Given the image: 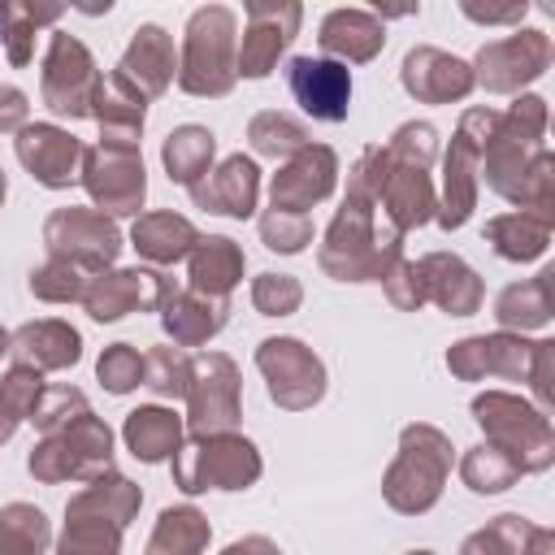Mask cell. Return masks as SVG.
Returning <instances> with one entry per match:
<instances>
[{
	"instance_id": "cell-25",
	"label": "cell",
	"mask_w": 555,
	"mask_h": 555,
	"mask_svg": "<svg viewBox=\"0 0 555 555\" xmlns=\"http://www.w3.org/2000/svg\"><path fill=\"white\" fill-rule=\"evenodd\" d=\"M139 373H143V364H139V356L130 347H113L100 360V377L108 382V390H130L139 382Z\"/></svg>"
},
{
	"instance_id": "cell-20",
	"label": "cell",
	"mask_w": 555,
	"mask_h": 555,
	"mask_svg": "<svg viewBox=\"0 0 555 555\" xmlns=\"http://www.w3.org/2000/svg\"><path fill=\"white\" fill-rule=\"evenodd\" d=\"M204 538H208L204 516L191 507H178V512L160 516V529L152 538V555H199Z\"/></svg>"
},
{
	"instance_id": "cell-15",
	"label": "cell",
	"mask_w": 555,
	"mask_h": 555,
	"mask_svg": "<svg viewBox=\"0 0 555 555\" xmlns=\"http://www.w3.org/2000/svg\"><path fill=\"white\" fill-rule=\"evenodd\" d=\"M69 234H74V251L87 256L91 264L113 260L117 251V230L95 212H56L48 221V238H69Z\"/></svg>"
},
{
	"instance_id": "cell-11",
	"label": "cell",
	"mask_w": 555,
	"mask_h": 555,
	"mask_svg": "<svg viewBox=\"0 0 555 555\" xmlns=\"http://www.w3.org/2000/svg\"><path fill=\"white\" fill-rule=\"evenodd\" d=\"M17 156L35 169L39 182L65 186V182L74 178L78 143H74L65 130H56V126H30V130H22V139H17Z\"/></svg>"
},
{
	"instance_id": "cell-16",
	"label": "cell",
	"mask_w": 555,
	"mask_h": 555,
	"mask_svg": "<svg viewBox=\"0 0 555 555\" xmlns=\"http://www.w3.org/2000/svg\"><path fill=\"white\" fill-rule=\"evenodd\" d=\"M126 442L139 460H160L178 447V421L173 412H160V408H139L130 412L126 421Z\"/></svg>"
},
{
	"instance_id": "cell-28",
	"label": "cell",
	"mask_w": 555,
	"mask_h": 555,
	"mask_svg": "<svg viewBox=\"0 0 555 555\" xmlns=\"http://www.w3.org/2000/svg\"><path fill=\"white\" fill-rule=\"evenodd\" d=\"M225 555H278V551H273L264 538H251V542H234Z\"/></svg>"
},
{
	"instance_id": "cell-13",
	"label": "cell",
	"mask_w": 555,
	"mask_h": 555,
	"mask_svg": "<svg viewBox=\"0 0 555 555\" xmlns=\"http://www.w3.org/2000/svg\"><path fill=\"white\" fill-rule=\"evenodd\" d=\"M386 39V26L364 9H334L321 22V48L347 61H369Z\"/></svg>"
},
{
	"instance_id": "cell-7",
	"label": "cell",
	"mask_w": 555,
	"mask_h": 555,
	"mask_svg": "<svg viewBox=\"0 0 555 555\" xmlns=\"http://www.w3.org/2000/svg\"><path fill=\"white\" fill-rule=\"evenodd\" d=\"M260 369L269 373V390L286 408H304L321 395V364L295 338H269L260 347Z\"/></svg>"
},
{
	"instance_id": "cell-4",
	"label": "cell",
	"mask_w": 555,
	"mask_h": 555,
	"mask_svg": "<svg viewBox=\"0 0 555 555\" xmlns=\"http://www.w3.org/2000/svg\"><path fill=\"white\" fill-rule=\"evenodd\" d=\"M87 186L113 212H134L143 204V160L134 143H104L87 156Z\"/></svg>"
},
{
	"instance_id": "cell-14",
	"label": "cell",
	"mask_w": 555,
	"mask_h": 555,
	"mask_svg": "<svg viewBox=\"0 0 555 555\" xmlns=\"http://www.w3.org/2000/svg\"><path fill=\"white\" fill-rule=\"evenodd\" d=\"M195 199L208 204L212 212L247 217L256 204V165L247 156H230L221 165V173L212 178V186H195Z\"/></svg>"
},
{
	"instance_id": "cell-12",
	"label": "cell",
	"mask_w": 555,
	"mask_h": 555,
	"mask_svg": "<svg viewBox=\"0 0 555 555\" xmlns=\"http://www.w3.org/2000/svg\"><path fill=\"white\" fill-rule=\"evenodd\" d=\"M330 173H334L330 147H304V156L286 165V173L273 178V208L286 212V208H304L321 199L330 191Z\"/></svg>"
},
{
	"instance_id": "cell-29",
	"label": "cell",
	"mask_w": 555,
	"mask_h": 555,
	"mask_svg": "<svg viewBox=\"0 0 555 555\" xmlns=\"http://www.w3.org/2000/svg\"><path fill=\"white\" fill-rule=\"evenodd\" d=\"M416 555H429V551H416Z\"/></svg>"
},
{
	"instance_id": "cell-26",
	"label": "cell",
	"mask_w": 555,
	"mask_h": 555,
	"mask_svg": "<svg viewBox=\"0 0 555 555\" xmlns=\"http://www.w3.org/2000/svg\"><path fill=\"white\" fill-rule=\"evenodd\" d=\"M264 238L269 247H282V251H299L308 243V221H286V212L273 208V217H264Z\"/></svg>"
},
{
	"instance_id": "cell-22",
	"label": "cell",
	"mask_w": 555,
	"mask_h": 555,
	"mask_svg": "<svg viewBox=\"0 0 555 555\" xmlns=\"http://www.w3.org/2000/svg\"><path fill=\"white\" fill-rule=\"evenodd\" d=\"M48 525L35 507H9L0 516V555H39Z\"/></svg>"
},
{
	"instance_id": "cell-19",
	"label": "cell",
	"mask_w": 555,
	"mask_h": 555,
	"mask_svg": "<svg viewBox=\"0 0 555 555\" xmlns=\"http://www.w3.org/2000/svg\"><path fill=\"white\" fill-rule=\"evenodd\" d=\"M143 286H152V273H113L100 282V291L87 295V308L95 321H113L134 304H147Z\"/></svg>"
},
{
	"instance_id": "cell-8",
	"label": "cell",
	"mask_w": 555,
	"mask_h": 555,
	"mask_svg": "<svg viewBox=\"0 0 555 555\" xmlns=\"http://www.w3.org/2000/svg\"><path fill=\"white\" fill-rule=\"evenodd\" d=\"M546 61H551L546 35L542 30H516V35H507L481 52V82L494 91H512L520 78L542 74Z\"/></svg>"
},
{
	"instance_id": "cell-27",
	"label": "cell",
	"mask_w": 555,
	"mask_h": 555,
	"mask_svg": "<svg viewBox=\"0 0 555 555\" xmlns=\"http://www.w3.org/2000/svg\"><path fill=\"white\" fill-rule=\"evenodd\" d=\"M295 299H299V286H295L291 278H273V273H264V278L256 282V304H260L264 312H286Z\"/></svg>"
},
{
	"instance_id": "cell-1",
	"label": "cell",
	"mask_w": 555,
	"mask_h": 555,
	"mask_svg": "<svg viewBox=\"0 0 555 555\" xmlns=\"http://www.w3.org/2000/svg\"><path fill=\"white\" fill-rule=\"evenodd\" d=\"M234 13L225 4H204L186 22L182 74L178 82L191 95H221L234 82Z\"/></svg>"
},
{
	"instance_id": "cell-9",
	"label": "cell",
	"mask_w": 555,
	"mask_h": 555,
	"mask_svg": "<svg viewBox=\"0 0 555 555\" xmlns=\"http://www.w3.org/2000/svg\"><path fill=\"white\" fill-rule=\"evenodd\" d=\"M403 87L421 100H460L473 87V74L464 61H455L438 48H416L403 61Z\"/></svg>"
},
{
	"instance_id": "cell-6",
	"label": "cell",
	"mask_w": 555,
	"mask_h": 555,
	"mask_svg": "<svg viewBox=\"0 0 555 555\" xmlns=\"http://www.w3.org/2000/svg\"><path fill=\"white\" fill-rule=\"evenodd\" d=\"M256 473H260V460H256L251 442H238V438H221L212 447H195L186 460H178L182 490H208V486L234 490V486H247Z\"/></svg>"
},
{
	"instance_id": "cell-2",
	"label": "cell",
	"mask_w": 555,
	"mask_h": 555,
	"mask_svg": "<svg viewBox=\"0 0 555 555\" xmlns=\"http://www.w3.org/2000/svg\"><path fill=\"white\" fill-rule=\"evenodd\" d=\"M95 69H91V56L78 39H69L65 30H52V48H48V61H43V100L56 108V113H69V117H82L91 113L87 104L95 100Z\"/></svg>"
},
{
	"instance_id": "cell-3",
	"label": "cell",
	"mask_w": 555,
	"mask_h": 555,
	"mask_svg": "<svg viewBox=\"0 0 555 555\" xmlns=\"http://www.w3.org/2000/svg\"><path fill=\"white\" fill-rule=\"evenodd\" d=\"M291 95L299 100L304 113H312L317 121H343L347 117V100H351V74L338 61H321V56H295L286 69Z\"/></svg>"
},
{
	"instance_id": "cell-23",
	"label": "cell",
	"mask_w": 555,
	"mask_h": 555,
	"mask_svg": "<svg viewBox=\"0 0 555 555\" xmlns=\"http://www.w3.org/2000/svg\"><path fill=\"white\" fill-rule=\"evenodd\" d=\"M243 260L234 251L230 238H204V251L195 256V282L208 286V291H230L234 278H238Z\"/></svg>"
},
{
	"instance_id": "cell-18",
	"label": "cell",
	"mask_w": 555,
	"mask_h": 555,
	"mask_svg": "<svg viewBox=\"0 0 555 555\" xmlns=\"http://www.w3.org/2000/svg\"><path fill=\"white\" fill-rule=\"evenodd\" d=\"M191 238H195L191 225H186L182 217H173V212L143 217V221L134 225V247H139L143 256H152V260H173V256H182Z\"/></svg>"
},
{
	"instance_id": "cell-24",
	"label": "cell",
	"mask_w": 555,
	"mask_h": 555,
	"mask_svg": "<svg viewBox=\"0 0 555 555\" xmlns=\"http://www.w3.org/2000/svg\"><path fill=\"white\" fill-rule=\"evenodd\" d=\"M251 143H256L260 152L278 156V152L304 147V130H299V126H291V121H286V117H278V113H264V117H256V121H251Z\"/></svg>"
},
{
	"instance_id": "cell-10",
	"label": "cell",
	"mask_w": 555,
	"mask_h": 555,
	"mask_svg": "<svg viewBox=\"0 0 555 555\" xmlns=\"http://www.w3.org/2000/svg\"><path fill=\"white\" fill-rule=\"evenodd\" d=\"M169 74H173V43L160 26H139L134 30V43L121 61V78L134 87L139 82V95H160L169 87Z\"/></svg>"
},
{
	"instance_id": "cell-21",
	"label": "cell",
	"mask_w": 555,
	"mask_h": 555,
	"mask_svg": "<svg viewBox=\"0 0 555 555\" xmlns=\"http://www.w3.org/2000/svg\"><path fill=\"white\" fill-rule=\"evenodd\" d=\"M212 160V134L199 126H182L178 134H169L165 143V165L169 178L178 182H195V173H204V165Z\"/></svg>"
},
{
	"instance_id": "cell-17",
	"label": "cell",
	"mask_w": 555,
	"mask_h": 555,
	"mask_svg": "<svg viewBox=\"0 0 555 555\" xmlns=\"http://www.w3.org/2000/svg\"><path fill=\"white\" fill-rule=\"evenodd\" d=\"M65 9L56 4H0V35L9 39V61L13 65H26L30 61V39H35V26L39 22H56Z\"/></svg>"
},
{
	"instance_id": "cell-5",
	"label": "cell",
	"mask_w": 555,
	"mask_h": 555,
	"mask_svg": "<svg viewBox=\"0 0 555 555\" xmlns=\"http://www.w3.org/2000/svg\"><path fill=\"white\" fill-rule=\"evenodd\" d=\"M304 9L299 4H247V30H243V48H238V69L247 78L269 74V65L278 61V52L295 39Z\"/></svg>"
}]
</instances>
